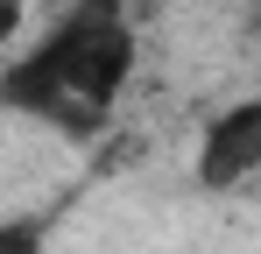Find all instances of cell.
<instances>
[{"label": "cell", "mask_w": 261, "mask_h": 254, "mask_svg": "<svg viewBox=\"0 0 261 254\" xmlns=\"http://www.w3.org/2000/svg\"><path fill=\"white\" fill-rule=\"evenodd\" d=\"M29 7H43V14H57V7H71V0H29Z\"/></svg>", "instance_id": "8992f818"}, {"label": "cell", "mask_w": 261, "mask_h": 254, "mask_svg": "<svg viewBox=\"0 0 261 254\" xmlns=\"http://www.w3.org/2000/svg\"><path fill=\"white\" fill-rule=\"evenodd\" d=\"M49 134H64V141H78V148H92V141H106L113 134V106H92V99H78V92H57L43 106V120Z\"/></svg>", "instance_id": "7a4b0ae2"}, {"label": "cell", "mask_w": 261, "mask_h": 254, "mask_svg": "<svg viewBox=\"0 0 261 254\" xmlns=\"http://www.w3.org/2000/svg\"><path fill=\"white\" fill-rule=\"evenodd\" d=\"M120 7H127V14H134V29H141V21H148V14H155L163 0H120Z\"/></svg>", "instance_id": "5b68a950"}, {"label": "cell", "mask_w": 261, "mask_h": 254, "mask_svg": "<svg viewBox=\"0 0 261 254\" xmlns=\"http://www.w3.org/2000/svg\"><path fill=\"white\" fill-rule=\"evenodd\" d=\"M254 169H261V99H233L226 113L205 120L198 184H205V191H240Z\"/></svg>", "instance_id": "6da1fadb"}, {"label": "cell", "mask_w": 261, "mask_h": 254, "mask_svg": "<svg viewBox=\"0 0 261 254\" xmlns=\"http://www.w3.org/2000/svg\"><path fill=\"white\" fill-rule=\"evenodd\" d=\"M64 212H71V191L36 205V212H7L0 219V254H49V233L64 226Z\"/></svg>", "instance_id": "3957f363"}, {"label": "cell", "mask_w": 261, "mask_h": 254, "mask_svg": "<svg viewBox=\"0 0 261 254\" xmlns=\"http://www.w3.org/2000/svg\"><path fill=\"white\" fill-rule=\"evenodd\" d=\"M21 21H29V0H0V57H7V42L21 36Z\"/></svg>", "instance_id": "277c9868"}]
</instances>
